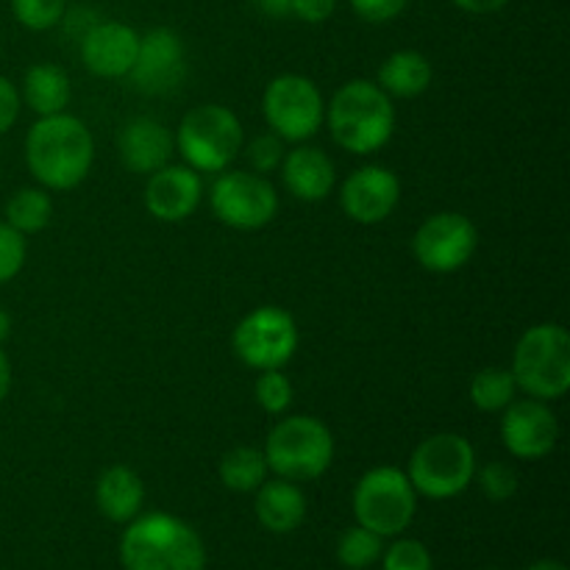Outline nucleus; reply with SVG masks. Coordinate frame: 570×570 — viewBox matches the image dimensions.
<instances>
[{
	"label": "nucleus",
	"instance_id": "obj_32",
	"mask_svg": "<svg viewBox=\"0 0 570 570\" xmlns=\"http://www.w3.org/2000/svg\"><path fill=\"white\" fill-rule=\"evenodd\" d=\"M384 570H432V554L421 540H395L387 551H382Z\"/></svg>",
	"mask_w": 570,
	"mask_h": 570
},
{
	"label": "nucleus",
	"instance_id": "obj_13",
	"mask_svg": "<svg viewBox=\"0 0 570 570\" xmlns=\"http://www.w3.org/2000/svg\"><path fill=\"white\" fill-rule=\"evenodd\" d=\"M128 78H131L137 92L150 95V98L176 92L184 83V78H187V48H184V39L173 28H150L148 33L139 37L137 61H134Z\"/></svg>",
	"mask_w": 570,
	"mask_h": 570
},
{
	"label": "nucleus",
	"instance_id": "obj_7",
	"mask_svg": "<svg viewBox=\"0 0 570 570\" xmlns=\"http://www.w3.org/2000/svg\"><path fill=\"white\" fill-rule=\"evenodd\" d=\"M476 468V451H473L471 440L454 432H440L423 438L412 449L410 465L404 473L417 495L445 501L471 488Z\"/></svg>",
	"mask_w": 570,
	"mask_h": 570
},
{
	"label": "nucleus",
	"instance_id": "obj_24",
	"mask_svg": "<svg viewBox=\"0 0 570 570\" xmlns=\"http://www.w3.org/2000/svg\"><path fill=\"white\" fill-rule=\"evenodd\" d=\"M267 473L271 471H267L265 454L254 445H234L223 454L220 465H217V476L232 493H254L265 482Z\"/></svg>",
	"mask_w": 570,
	"mask_h": 570
},
{
	"label": "nucleus",
	"instance_id": "obj_40",
	"mask_svg": "<svg viewBox=\"0 0 570 570\" xmlns=\"http://www.w3.org/2000/svg\"><path fill=\"white\" fill-rule=\"evenodd\" d=\"M9 334H11V315L3 309V306H0V345L9 340Z\"/></svg>",
	"mask_w": 570,
	"mask_h": 570
},
{
	"label": "nucleus",
	"instance_id": "obj_33",
	"mask_svg": "<svg viewBox=\"0 0 570 570\" xmlns=\"http://www.w3.org/2000/svg\"><path fill=\"white\" fill-rule=\"evenodd\" d=\"M26 237L20 232H14L6 220H0V284L11 282L26 267Z\"/></svg>",
	"mask_w": 570,
	"mask_h": 570
},
{
	"label": "nucleus",
	"instance_id": "obj_36",
	"mask_svg": "<svg viewBox=\"0 0 570 570\" xmlns=\"http://www.w3.org/2000/svg\"><path fill=\"white\" fill-rule=\"evenodd\" d=\"M334 9H337V0H289V17H298L309 26L326 22Z\"/></svg>",
	"mask_w": 570,
	"mask_h": 570
},
{
	"label": "nucleus",
	"instance_id": "obj_27",
	"mask_svg": "<svg viewBox=\"0 0 570 570\" xmlns=\"http://www.w3.org/2000/svg\"><path fill=\"white\" fill-rule=\"evenodd\" d=\"M384 538L373 534L371 529L360 527L356 523L354 529L343 532L337 543V560L343 562L348 570H365L371 568L373 562L382 560V551H384Z\"/></svg>",
	"mask_w": 570,
	"mask_h": 570
},
{
	"label": "nucleus",
	"instance_id": "obj_12",
	"mask_svg": "<svg viewBox=\"0 0 570 570\" xmlns=\"http://www.w3.org/2000/svg\"><path fill=\"white\" fill-rule=\"evenodd\" d=\"M479 228L462 212H438L417 226L412 254L429 273H456L476 256Z\"/></svg>",
	"mask_w": 570,
	"mask_h": 570
},
{
	"label": "nucleus",
	"instance_id": "obj_37",
	"mask_svg": "<svg viewBox=\"0 0 570 570\" xmlns=\"http://www.w3.org/2000/svg\"><path fill=\"white\" fill-rule=\"evenodd\" d=\"M451 3H454L460 11H465V14L484 17V14H495V11H501L510 0H451Z\"/></svg>",
	"mask_w": 570,
	"mask_h": 570
},
{
	"label": "nucleus",
	"instance_id": "obj_17",
	"mask_svg": "<svg viewBox=\"0 0 570 570\" xmlns=\"http://www.w3.org/2000/svg\"><path fill=\"white\" fill-rule=\"evenodd\" d=\"M204 200L200 173L187 165H165L148 176L145 209L159 223H184Z\"/></svg>",
	"mask_w": 570,
	"mask_h": 570
},
{
	"label": "nucleus",
	"instance_id": "obj_23",
	"mask_svg": "<svg viewBox=\"0 0 570 570\" xmlns=\"http://www.w3.org/2000/svg\"><path fill=\"white\" fill-rule=\"evenodd\" d=\"M434 81V67L421 50H395L379 67L376 83L390 98H421Z\"/></svg>",
	"mask_w": 570,
	"mask_h": 570
},
{
	"label": "nucleus",
	"instance_id": "obj_30",
	"mask_svg": "<svg viewBox=\"0 0 570 570\" xmlns=\"http://www.w3.org/2000/svg\"><path fill=\"white\" fill-rule=\"evenodd\" d=\"M243 150H245V156H248L250 170L259 173V176L278 173L284 154H287V148H284V139H278L273 131L254 137L248 145H243Z\"/></svg>",
	"mask_w": 570,
	"mask_h": 570
},
{
	"label": "nucleus",
	"instance_id": "obj_2",
	"mask_svg": "<svg viewBox=\"0 0 570 570\" xmlns=\"http://www.w3.org/2000/svg\"><path fill=\"white\" fill-rule=\"evenodd\" d=\"M326 126L334 142L348 154H379L395 131L393 98L376 81L354 78L326 104Z\"/></svg>",
	"mask_w": 570,
	"mask_h": 570
},
{
	"label": "nucleus",
	"instance_id": "obj_18",
	"mask_svg": "<svg viewBox=\"0 0 570 570\" xmlns=\"http://www.w3.org/2000/svg\"><path fill=\"white\" fill-rule=\"evenodd\" d=\"M278 170H282L284 189L304 204H321L337 187V167L332 156L317 145L298 142L284 154Z\"/></svg>",
	"mask_w": 570,
	"mask_h": 570
},
{
	"label": "nucleus",
	"instance_id": "obj_34",
	"mask_svg": "<svg viewBox=\"0 0 570 570\" xmlns=\"http://www.w3.org/2000/svg\"><path fill=\"white\" fill-rule=\"evenodd\" d=\"M406 6H410V0H351L354 14L360 17V20L373 22V26L395 20V17L404 14Z\"/></svg>",
	"mask_w": 570,
	"mask_h": 570
},
{
	"label": "nucleus",
	"instance_id": "obj_19",
	"mask_svg": "<svg viewBox=\"0 0 570 570\" xmlns=\"http://www.w3.org/2000/svg\"><path fill=\"white\" fill-rule=\"evenodd\" d=\"M117 150H120V161L126 165V170L137 173V176H150L159 167L170 165L173 154H176V139H173L170 128L156 117H134L122 126Z\"/></svg>",
	"mask_w": 570,
	"mask_h": 570
},
{
	"label": "nucleus",
	"instance_id": "obj_29",
	"mask_svg": "<svg viewBox=\"0 0 570 570\" xmlns=\"http://www.w3.org/2000/svg\"><path fill=\"white\" fill-rule=\"evenodd\" d=\"M67 0H11V14L28 31H50L61 26Z\"/></svg>",
	"mask_w": 570,
	"mask_h": 570
},
{
	"label": "nucleus",
	"instance_id": "obj_42",
	"mask_svg": "<svg viewBox=\"0 0 570 570\" xmlns=\"http://www.w3.org/2000/svg\"><path fill=\"white\" fill-rule=\"evenodd\" d=\"M488 570H499V568H488Z\"/></svg>",
	"mask_w": 570,
	"mask_h": 570
},
{
	"label": "nucleus",
	"instance_id": "obj_4",
	"mask_svg": "<svg viewBox=\"0 0 570 570\" xmlns=\"http://www.w3.org/2000/svg\"><path fill=\"white\" fill-rule=\"evenodd\" d=\"M512 376L529 399H566L570 390V334L560 323H538L527 328L512 351Z\"/></svg>",
	"mask_w": 570,
	"mask_h": 570
},
{
	"label": "nucleus",
	"instance_id": "obj_3",
	"mask_svg": "<svg viewBox=\"0 0 570 570\" xmlns=\"http://www.w3.org/2000/svg\"><path fill=\"white\" fill-rule=\"evenodd\" d=\"M126 570H204L206 549L189 523L167 512L137 515L120 538Z\"/></svg>",
	"mask_w": 570,
	"mask_h": 570
},
{
	"label": "nucleus",
	"instance_id": "obj_41",
	"mask_svg": "<svg viewBox=\"0 0 570 570\" xmlns=\"http://www.w3.org/2000/svg\"><path fill=\"white\" fill-rule=\"evenodd\" d=\"M527 570H568V568L557 560H540V562H534V566H529Z\"/></svg>",
	"mask_w": 570,
	"mask_h": 570
},
{
	"label": "nucleus",
	"instance_id": "obj_15",
	"mask_svg": "<svg viewBox=\"0 0 570 570\" xmlns=\"http://www.w3.org/2000/svg\"><path fill=\"white\" fill-rule=\"evenodd\" d=\"M340 209L345 217L360 226H379L401 204V181L390 167L365 165L356 167L343 184H340Z\"/></svg>",
	"mask_w": 570,
	"mask_h": 570
},
{
	"label": "nucleus",
	"instance_id": "obj_11",
	"mask_svg": "<svg viewBox=\"0 0 570 570\" xmlns=\"http://www.w3.org/2000/svg\"><path fill=\"white\" fill-rule=\"evenodd\" d=\"M212 215L237 232H259L271 226L278 215V193L267 176L254 170L217 173L209 189Z\"/></svg>",
	"mask_w": 570,
	"mask_h": 570
},
{
	"label": "nucleus",
	"instance_id": "obj_6",
	"mask_svg": "<svg viewBox=\"0 0 570 570\" xmlns=\"http://www.w3.org/2000/svg\"><path fill=\"white\" fill-rule=\"evenodd\" d=\"M176 150L195 173H223L234 165L245 145L239 117L223 104H200L178 122Z\"/></svg>",
	"mask_w": 570,
	"mask_h": 570
},
{
	"label": "nucleus",
	"instance_id": "obj_35",
	"mask_svg": "<svg viewBox=\"0 0 570 570\" xmlns=\"http://www.w3.org/2000/svg\"><path fill=\"white\" fill-rule=\"evenodd\" d=\"M20 92H17L14 83L6 76H0V137L9 134L14 128L17 117H20Z\"/></svg>",
	"mask_w": 570,
	"mask_h": 570
},
{
	"label": "nucleus",
	"instance_id": "obj_9",
	"mask_svg": "<svg viewBox=\"0 0 570 570\" xmlns=\"http://www.w3.org/2000/svg\"><path fill=\"white\" fill-rule=\"evenodd\" d=\"M262 115L284 142H309L326 122V98L312 78L282 72L262 92Z\"/></svg>",
	"mask_w": 570,
	"mask_h": 570
},
{
	"label": "nucleus",
	"instance_id": "obj_5",
	"mask_svg": "<svg viewBox=\"0 0 570 570\" xmlns=\"http://www.w3.org/2000/svg\"><path fill=\"white\" fill-rule=\"evenodd\" d=\"M267 471L289 482H315L334 462V434L315 415H282L262 449Z\"/></svg>",
	"mask_w": 570,
	"mask_h": 570
},
{
	"label": "nucleus",
	"instance_id": "obj_22",
	"mask_svg": "<svg viewBox=\"0 0 570 570\" xmlns=\"http://www.w3.org/2000/svg\"><path fill=\"white\" fill-rule=\"evenodd\" d=\"M72 98L70 76L61 70L53 61H39L26 70L22 78L20 100L33 111L37 117H50L67 111Z\"/></svg>",
	"mask_w": 570,
	"mask_h": 570
},
{
	"label": "nucleus",
	"instance_id": "obj_16",
	"mask_svg": "<svg viewBox=\"0 0 570 570\" xmlns=\"http://www.w3.org/2000/svg\"><path fill=\"white\" fill-rule=\"evenodd\" d=\"M81 61L98 78H126L137 61L139 33L120 20H98L78 39Z\"/></svg>",
	"mask_w": 570,
	"mask_h": 570
},
{
	"label": "nucleus",
	"instance_id": "obj_28",
	"mask_svg": "<svg viewBox=\"0 0 570 570\" xmlns=\"http://www.w3.org/2000/svg\"><path fill=\"white\" fill-rule=\"evenodd\" d=\"M254 395H256V404H259L267 415L282 417L287 415L289 406H293L295 390L284 371H262L254 384Z\"/></svg>",
	"mask_w": 570,
	"mask_h": 570
},
{
	"label": "nucleus",
	"instance_id": "obj_1",
	"mask_svg": "<svg viewBox=\"0 0 570 570\" xmlns=\"http://www.w3.org/2000/svg\"><path fill=\"white\" fill-rule=\"evenodd\" d=\"M95 161V139L87 122L76 115L39 117L26 134V165L39 187L48 193H70L89 176Z\"/></svg>",
	"mask_w": 570,
	"mask_h": 570
},
{
	"label": "nucleus",
	"instance_id": "obj_10",
	"mask_svg": "<svg viewBox=\"0 0 570 570\" xmlns=\"http://www.w3.org/2000/svg\"><path fill=\"white\" fill-rule=\"evenodd\" d=\"M298 323L282 306H256L232 334V351L245 367L262 371H284L298 351Z\"/></svg>",
	"mask_w": 570,
	"mask_h": 570
},
{
	"label": "nucleus",
	"instance_id": "obj_25",
	"mask_svg": "<svg viewBox=\"0 0 570 570\" xmlns=\"http://www.w3.org/2000/svg\"><path fill=\"white\" fill-rule=\"evenodd\" d=\"M53 220V198L45 187H22L6 204V223L22 237L39 234Z\"/></svg>",
	"mask_w": 570,
	"mask_h": 570
},
{
	"label": "nucleus",
	"instance_id": "obj_8",
	"mask_svg": "<svg viewBox=\"0 0 570 570\" xmlns=\"http://www.w3.org/2000/svg\"><path fill=\"white\" fill-rule=\"evenodd\" d=\"M417 493L406 473L393 465H379L362 473L354 488L356 523L379 538H395L415 521Z\"/></svg>",
	"mask_w": 570,
	"mask_h": 570
},
{
	"label": "nucleus",
	"instance_id": "obj_38",
	"mask_svg": "<svg viewBox=\"0 0 570 570\" xmlns=\"http://www.w3.org/2000/svg\"><path fill=\"white\" fill-rule=\"evenodd\" d=\"M262 14L273 17V20H282V17H289V0H250Z\"/></svg>",
	"mask_w": 570,
	"mask_h": 570
},
{
	"label": "nucleus",
	"instance_id": "obj_31",
	"mask_svg": "<svg viewBox=\"0 0 570 570\" xmlns=\"http://www.w3.org/2000/svg\"><path fill=\"white\" fill-rule=\"evenodd\" d=\"M473 479H479V488L490 501H510L518 493V473L507 462H488V465H482V471L476 468Z\"/></svg>",
	"mask_w": 570,
	"mask_h": 570
},
{
	"label": "nucleus",
	"instance_id": "obj_20",
	"mask_svg": "<svg viewBox=\"0 0 570 570\" xmlns=\"http://www.w3.org/2000/svg\"><path fill=\"white\" fill-rule=\"evenodd\" d=\"M256 493V518L273 534H289L306 521V495L289 479H271L262 482Z\"/></svg>",
	"mask_w": 570,
	"mask_h": 570
},
{
	"label": "nucleus",
	"instance_id": "obj_14",
	"mask_svg": "<svg viewBox=\"0 0 570 570\" xmlns=\"http://www.w3.org/2000/svg\"><path fill=\"white\" fill-rule=\"evenodd\" d=\"M501 443L515 460H546L560 443V421H557L551 404L529 399V395L512 401L501 412Z\"/></svg>",
	"mask_w": 570,
	"mask_h": 570
},
{
	"label": "nucleus",
	"instance_id": "obj_26",
	"mask_svg": "<svg viewBox=\"0 0 570 570\" xmlns=\"http://www.w3.org/2000/svg\"><path fill=\"white\" fill-rule=\"evenodd\" d=\"M518 384L515 376H512L510 367L490 365L482 367L476 376L471 379V404L476 406L479 412H488V415H495V412H504L512 401L518 399Z\"/></svg>",
	"mask_w": 570,
	"mask_h": 570
},
{
	"label": "nucleus",
	"instance_id": "obj_21",
	"mask_svg": "<svg viewBox=\"0 0 570 570\" xmlns=\"http://www.w3.org/2000/svg\"><path fill=\"white\" fill-rule=\"evenodd\" d=\"M95 504L111 523H131L145 504L142 476L128 465L106 468L95 484Z\"/></svg>",
	"mask_w": 570,
	"mask_h": 570
},
{
	"label": "nucleus",
	"instance_id": "obj_39",
	"mask_svg": "<svg viewBox=\"0 0 570 570\" xmlns=\"http://www.w3.org/2000/svg\"><path fill=\"white\" fill-rule=\"evenodd\" d=\"M9 390H11V362L9 356H6L3 345H0V404L6 401Z\"/></svg>",
	"mask_w": 570,
	"mask_h": 570
}]
</instances>
